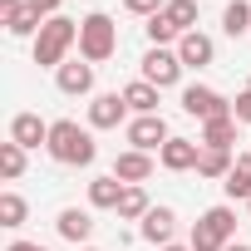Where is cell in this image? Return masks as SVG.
Returning a JSON list of instances; mask_svg holds the SVG:
<instances>
[{"instance_id": "9", "label": "cell", "mask_w": 251, "mask_h": 251, "mask_svg": "<svg viewBox=\"0 0 251 251\" xmlns=\"http://www.w3.org/2000/svg\"><path fill=\"white\" fill-rule=\"evenodd\" d=\"M113 177H118L123 187H143V182L153 177V158H148V153H138V148L118 153V158H113Z\"/></svg>"}, {"instance_id": "5", "label": "cell", "mask_w": 251, "mask_h": 251, "mask_svg": "<svg viewBox=\"0 0 251 251\" xmlns=\"http://www.w3.org/2000/svg\"><path fill=\"white\" fill-rule=\"evenodd\" d=\"M182 113H192V118L212 123V118H231V103H226L217 89H207V84H192V89H182Z\"/></svg>"}, {"instance_id": "36", "label": "cell", "mask_w": 251, "mask_h": 251, "mask_svg": "<svg viewBox=\"0 0 251 251\" xmlns=\"http://www.w3.org/2000/svg\"><path fill=\"white\" fill-rule=\"evenodd\" d=\"M246 89H251V84H246Z\"/></svg>"}, {"instance_id": "25", "label": "cell", "mask_w": 251, "mask_h": 251, "mask_svg": "<svg viewBox=\"0 0 251 251\" xmlns=\"http://www.w3.org/2000/svg\"><path fill=\"white\" fill-rule=\"evenodd\" d=\"M20 173H25V148L20 143H0V177L15 182Z\"/></svg>"}, {"instance_id": "32", "label": "cell", "mask_w": 251, "mask_h": 251, "mask_svg": "<svg viewBox=\"0 0 251 251\" xmlns=\"http://www.w3.org/2000/svg\"><path fill=\"white\" fill-rule=\"evenodd\" d=\"M226 251H251V246H246V241H231V246H226Z\"/></svg>"}, {"instance_id": "14", "label": "cell", "mask_w": 251, "mask_h": 251, "mask_svg": "<svg viewBox=\"0 0 251 251\" xmlns=\"http://www.w3.org/2000/svg\"><path fill=\"white\" fill-rule=\"evenodd\" d=\"M123 113H128L123 94H99V99L89 103V128H118Z\"/></svg>"}, {"instance_id": "6", "label": "cell", "mask_w": 251, "mask_h": 251, "mask_svg": "<svg viewBox=\"0 0 251 251\" xmlns=\"http://www.w3.org/2000/svg\"><path fill=\"white\" fill-rule=\"evenodd\" d=\"M143 79H148L153 89H173V84L182 79L177 50H148V54H143Z\"/></svg>"}, {"instance_id": "3", "label": "cell", "mask_w": 251, "mask_h": 251, "mask_svg": "<svg viewBox=\"0 0 251 251\" xmlns=\"http://www.w3.org/2000/svg\"><path fill=\"white\" fill-rule=\"evenodd\" d=\"M236 236V212L231 207H207L197 222H192V251H226Z\"/></svg>"}, {"instance_id": "8", "label": "cell", "mask_w": 251, "mask_h": 251, "mask_svg": "<svg viewBox=\"0 0 251 251\" xmlns=\"http://www.w3.org/2000/svg\"><path fill=\"white\" fill-rule=\"evenodd\" d=\"M54 84H59V94H69V99H79V94H94V64L84 59H64L59 69H54Z\"/></svg>"}, {"instance_id": "26", "label": "cell", "mask_w": 251, "mask_h": 251, "mask_svg": "<svg viewBox=\"0 0 251 251\" xmlns=\"http://www.w3.org/2000/svg\"><path fill=\"white\" fill-rule=\"evenodd\" d=\"M148 40H153V50H168V45H173V40H182V35H177V30H173V20L158 10V15L148 20Z\"/></svg>"}, {"instance_id": "12", "label": "cell", "mask_w": 251, "mask_h": 251, "mask_svg": "<svg viewBox=\"0 0 251 251\" xmlns=\"http://www.w3.org/2000/svg\"><path fill=\"white\" fill-rule=\"evenodd\" d=\"M158 158H163V168H168V173H187V168H197L202 143H192V138H168Z\"/></svg>"}, {"instance_id": "2", "label": "cell", "mask_w": 251, "mask_h": 251, "mask_svg": "<svg viewBox=\"0 0 251 251\" xmlns=\"http://www.w3.org/2000/svg\"><path fill=\"white\" fill-rule=\"evenodd\" d=\"M74 45H79V20L54 15V20H45V30L35 35V64H40V69H59Z\"/></svg>"}, {"instance_id": "7", "label": "cell", "mask_w": 251, "mask_h": 251, "mask_svg": "<svg viewBox=\"0 0 251 251\" xmlns=\"http://www.w3.org/2000/svg\"><path fill=\"white\" fill-rule=\"evenodd\" d=\"M128 143L138 148V153H163V143H168V123H163V113H143V118H133L128 123Z\"/></svg>"}, {"instance_id": "29", "label": "cell", "mask_w": 251, "mask_h": 251, "mask_svg": "<svg viewBox=\"0 0 251 251\" xmlns=\"http://www.w3.org/2000/svg\"><path fill=\"white\" fill-rule=\"evenodd\" d=\"M231 118H236V123H251V89H241V94L231 99Z\"/></svg>"}, {"instance_id": "18", "label": "cell", "mask_w": 251, "mask_h": 251, "mask_svg": "<svg viewBox=\"0 0 251 251\" xmlns=\"http://www.w3.org/2000/svg\"><path fill=\"white\" fill-rule=\"evenodd\" d=\"M222 187H226V197H231V202H236V197H241V202H251V153H241V158H236V168L226 173V182H222Z\"/></svg>"}, {"instance_id": "24", "label": "cell", "mask_w": 251, "mask_h": 251, "mask_svg": "<svg viewBox=\"0 0 251 251\" xmlns=\"http://www.w3.org/2000/svg\"><path fill=\"white\" fill-rule=\"evenodd\" d=\"M25 217H30V207L20 192H0V226H25Z\"/></svg>"}, {"instance_id": "21", "label": "cell", "mask_w": 251, "mask_h": 251, "mask_svg": "<svg viewBox=\"0 0 251 251\" xmlns=\"http://www.w3.org/2000/svg\"><path fill=\"white\" fill-rule=\"evenodd\" d=\"M148 212H153V202H148L143 187H123V197H118V217L123 222H143Z\"/></svg>"}, {"instance_id": "1", "label": "cell", "mask_w": 251, "mask_h": 251, "mask_svg": "<svg viewBox=\"0 0 251 251\" xmlns=\"http://www.w3.org/2000/svg\"><path fill=\"white\" fill-rule=\"evenodd\" d=\"M50 158L54 163H64V168H89L94 158H99V148H94V133L89 128H79L74 118H59V123H50Z\"/></svg>"}, {"instance_id": "17", "label": "cell", "mask_w": 251, "mask_h": 251, "mask_svg": "<svg viewBox=\"0 0 251 251\" xmlns=\"http://www.w3.org/2000/svg\"><path fill=\"white\" fill-rule=\"evenodd\" d=\"M231 168H236V158H231L226 148H202V158H197V177H222V182H226Z\"/></svg>"}, {"instance_id": "34", "label": "cell", "mask_w": 251, "mask_h": 251, "mask_svg": "<svg viewBox=\"0 0 251 251\" xmlns=\"http://www.w3.org/2000/svg\"><path fill=\"white\" fill-rule=\"evenodd\" d=\"M79 251H99V246H79Z\"/></svg>"}, {"instance_id": "22", "label": "cell", "mask_w": 251, "mask_h": 251, "mask_svg": "<svg viewBox=\"0 0 251 251\" xmlns=\"http://www.w3.org/2000/svg\"><path fill=\"white\" fill-rule=\"evenodd\" d=\"M163 15L173 20V30H177V35H192V30H197V0H168Z\"/></svg>"}, {"instance_id": "20", "label": "cell", "mask_w": 251, "mask_h": 251, "mask_svg": "<svg viewBox=\"0 0 251 251\" xmlns=\"http://www.w3.org/2000/svg\"><path fill=\"white\" fill-rule=\"evenodd\" d=\"M118 197H123V182H118L113 173L89 182V207H113V212H118Z\"/></svg>"}, {"instance_id": "35", "label": "cell", "mask_w": 251, "mask_h": 251, "mask_svg": "<svg viewBox=\"0 0 251 251\" xmlns=\"http://www.w3.org/2000/svg\"><path fill=\"white\" fill-rule=\"evenodd\" d=\"M246 212H251V202H246Z\"/></svg>"}, {"instance_id": "30", "label": "cell", "mask_w": 251, "mask_h": 251, "mask_svg": "<svg viewBox=\"0 0 251 251\" xmlns=\"http://www.w3.org/2000/svg\"><path fill=\"white\" fill-rule=\"evenodd\" d=\"M25 5H30L40 20H54V15H59V0H25Z\"/></svg>"}, {"instance_id": "4", "label": "cell", "mask_w": 251, "mask_h": 251, "mask_svg": "<svg viewBox=\"0 0 251 251\" xmlns=\"http://www.w3.org/2000/svg\"><path fill=\"white\" fill-rule=\"evenodd\" d=\"M113 50H118V30H113V20H108L103 10L84 15V20H79V54H84L89 64H103Z\"/></svg>"}, {"instance_id": "23", "label": "cell", "mask_w": 251, "mask_h": 251, "mask_svg": "<svg viewBox=\"0 0 251 251\" xmlns=\"http://www.w3.org/2000/svg\"><path fill=\"white\" fill-rule=\"evenodd\" d=\"M222 30H226L231 40H241V35L251 30V5H246V0H226V10H222Z\"/></svg>"}, {"instance_id": "11", "label": "cell", "mask_w": 251, "mask_h": 251, "mask_svg": "<svg viewBox=\"0 0 251 251\" xmlns=\"http://www.w3.org/2000/svg\"><path fill=\"white\" fill-rule=\"evenodd\" d=\"M10 143H20V148L50 143V123H45L40 113H15V118H10Z\"/></svg>"}, {"instance_id": "33", "label": "cell", "mask_w": 251, "mask_h": 251, "mask_svg": "<svg viewBox=\"0 0 251 251\" xmlns=\"http://www.w3.org/2000/svg\"><path fill=\"white\" fill-rule=\"evenodd\" d=\"M163 251H192V246H177V241H173V246H163Z\"/></svg>"}, {"instance_id": "19", "label": "cell", "mask_w": 251, "mask_h": 251, "mask_svg": "<svg viewBox=\"0 0 251 251\" xmlns=\"http://www.w3.org/2000/svg\"><path fill=\"white\" fill-rule=\"evenodd\" d=\"M231 143H236V118H212V123H202V148H226V153H231Z\"/></svg>"}, {"instance_id": "13", "label": "cell", "mask_w": 251, "mask_h": 251, "mask_svg": "<svg viewBox=\"0 0 251 251\" xmlns=\"http://www.w3.org/2000/svg\"><path fill=\"white\" fill-rule=\"evenodd\" d=\"M173 231H177V212H173V207H153V212L143 217V241H153L158 251L173 246Z\"/></svg>"}, {"instance_id": "28", "label": "cell", "mask_w": 251, "mask_h": 251, "mask_svg": "<svg viewBox=\"0 0 251 251\" xmlns=\"http://www.w3.org/2000/svg\"><path fill=\"white\" fill-rule=\"evenodd\" d=\"M123 5H128V15H148V20H153V15L168 5V0H123Z\"/></svg>"}, {"instance_id": "31", "label": "cell", "mask_w": 251, "mask_h": 251, "mask_svg": "<svg viewBox=\"0 0 251 251\" xmlns=\"http://www.w3.org/2000/svg\"><path fill=\"white\" fill-rule=\"evenodd\" d=\"M5 251H50V246H40V241H10Z\"/></svg>"}, {"instance_id": "10", "label": "cell", "mask_w": 251, "mask_h": 251, "mask_svg": "<svg viewBox=\"0 0 251 251\" xmlns=\"http://www.w3.org/2000/svg\"><path fill=\"white\" fill-rule=\"evenodd\" d=\"M177 59H182V69H202V64H212V59H217L212 35H202V30L182 35V40H177Z\"/></svg>"}, {"instance_id": "27", "label": "cell", "mask_w": 251, "mask_h": 251, "mask_svg": "<svg viewBox=\"0 0 251 251\" xmlns=\"http://www.w3.org/2000/svg\"><path fill=\"white\" fill-rule=\"evenodd\" d=\"M25 10H30V5H25V0H0V25H5V30H10V25H15V20H20Z\"/></svg>"}, {"instance_id": "15", "label": "cell", "mask_w": 251, "mask_h": 251, "mask_svg": "<svg viewBox=\"0 0 251 251\" xmlns=\"http://www.w3.org/2000/svg\"><path fill=\"white\" fill-rule=\"evenodd\" d=\"M54 226H59V236H64V241H74V246H84V241L94 236V217H89V212H79V207H64Z\"/></svg>"}, {"instance_id": "16", "label": "cell", "mask_w": 251, "mask_h": 251, "mask_svg": "<svg viewBox=\"0 0 251 251\" xmlns=\"http://www.w3.org/2000/svg\"><path fill=\"white\" fill-rule=\"evenodd\" d=\"M123 103H128L138 118H143V113H158V89H153L148 79H133L128 89H123Z\"/></svg>"}]
</instances>
